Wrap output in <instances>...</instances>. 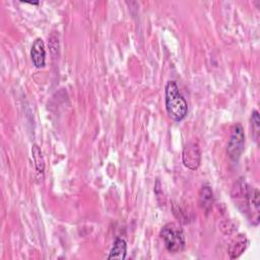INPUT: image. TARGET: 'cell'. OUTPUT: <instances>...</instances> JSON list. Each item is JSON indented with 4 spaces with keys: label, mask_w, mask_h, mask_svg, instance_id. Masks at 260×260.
Here are the masks:
<instances>
[{
    "label": "cell",
    "mask_w": 260,
    "mask_h": 260,
    "mask_svg": "<svg viewBox=\"0 0 260 260\" xmlns=\"http://www.w3.org/2000/svg\"><path fill=\"white\" fill-rule=\"evenodd\" d=\"M232 198L237 201L238 206L241 204L242 212L246 213L249 221L253 225L259 223V213H260V200L259 191L251 187L244 178H239L234 184L231 192Z\"/></svg>",
    "instance_id": "6da1fadb"
},
{
    "label": "cell",
    "mask_w": 260,
    "mask_h": 260,
    "mask_svg": "<svg viewBox=\"0 0 260 260\" xmlns=\"http://www.w3.org/2000/svg\"><path fill=\"white\" fill-rule=\"evenodd\" d=\"M166 109L169 116L176 122L182 121L188 112V104L181 94L177 83L174 80L168 81L165 88Z\"/></svg>",
    "instance_id": "7a4b0ae2"
},
{
    "label": "cell",
    "mask_w": 260,
    "mask_h": 260,
    "mask_svg": "<svg viewBox=\"0 0 260 260\" xmlns=\"http://www.w3.org/2000/svg\"><path fill=\"white\" fill-rule=\"evenodd\" d=\"M159 236L170 253H180L185 249L186 241L182 228L176 222H168L160 230Z\"/></svg>",
    "instance_id": "3957f363"
},
{
    "label": "cell",
    "mask_w": 260,
    "mask_h": 260,
    "mask_svg": "<svg viewBox=\"0 0 260 260\" xmlns=\"http://www.w3.org/2000/svg\"><path fill=\"white\" fill-rule=\"evenodd\" d=\"M245 145V134L241 124H236L232 128L230 139L228 142L226 153L233 161H238Z\"/></svg>",
    "instance_id": "277c9868"
},
{
    "label": "cell",
    "mask_w": 260,
    "mask_h": 260,
    "mask_svg": "<svg viewBox=\"0 0 260 260\" xmlns=\"http://www.w3.org/2000/svg\"><path fill=\"white\" fill-rule=\"evenodd\" d=\"M182 159L185 167H187L192 171L197 170L199 168L200 160H201V154H200V149L198 145L194 142H188L184 146Z\"/></svg>",
    "instance_id": "5b68a950"
},
{
    "label": "cell",
    "mask_w": 260,
    "mask_h": 260,
    "mask_svg": "<svg viewBox=\"0 0 260 260\" xmlns=\"http://www.w3.org/2000/svg\"><path fill=\"white\" fill-rule=\"evenodd\" d=\"M30 58L37 68H43L46 64V50L43 39L37 38L30 48Z\"/></svg>",
    "instance_id": "8992f818"
},
{
    "label": "cell",
    "mask_w": 260,
    "mask_h": 260,
    "mask_svg": "<svg viewBox=\"0 0 260 260\" xmlns=\"http://www.w3.org/2000/svg\"><path fill=\"white\" fill-rule=\"evenodd\" d=\"M248 245V240L245 235H238L229 246V255L231 259H236L242 255Z\"/></svg>",
    "instance_id": "52a82bcc"
},
{
    "label": "cell",
    "mask_w": 260,
    "mask_h": 260,
    "mask_svg": "<svg viewBox=\"0 0 260 260\" xmlns=\"http://www.w3.org/2000/svg\"><path fill=\"white\" fill-rule=\"evenodd\" d=\"M198 203L201 209L205 212H209L213 204V193L208 185H203L199 191Z\"/></svg>",
    "instance_id": "ba28073f"
},
{
    "label": "cell",
    "mask_w": 260,
    "mask_h": 260,
    "mask_svg": "<svg viewBox=\"0 0 260 260\" xmlns=\"http://www.w3.org/2000/svg\"><path fill=\"white\" fill-rule=\"evenodd\" d=\"M127 253V244L124 239L117 238L110 251L108 259H125Z\"/></svg>",
    "instance_id": "9c48e42d"
},
{
    "label": "cell",
    "mask_w": 260,
    "mask_h": 260,
    "mask_svg": "<svg viewBox=\"0 0 260 260\" xmlns=\"http://www.w3.org/2000/svg\"><path fill=\"white\" fill-rule=\"evenodd\" d=\"M31 155H32L35 167H36L37 171L39 173L43 174L44 170H45V162H44V157L42 155L41 148L39 147L38 144H34L32 145V147H31Z\"/></svg>",
    "instance_id": "30bf717a"
},
{
    "label": "cell",
    "mask_w": 260,
    "mask_h": 260,
    "mask_svg": "<svg viewBox=\"0 0 260 260\" xmlns=\"http://www.w3.org/2000/svg\"><path fill=\"white\" fill-rule=\"evenodd\" d=\"M251 125H252V134L257 140L259 138V130H260V119H259V113L257 110H253L251 115Z\"/></svg>",
    "instance_id": "8fae6325"
}]
</instances>
